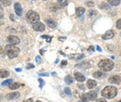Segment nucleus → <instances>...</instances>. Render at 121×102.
<instances>
[{
  "label": "nucleus",
  "instance_id": "nucleus-35",
  "mask_svg": "<svg viewBox=\"0 0 121 102\" xmlns=\"http://www.w3.org/2000/svg\"><path fill=\"white\" fill-rule=\"evenodd\" d=\"M68 64L67 61L66 60H62V63H61V66H66Z\"/></svg>",
  "mask_w": 121,
  "mask_h": 102
},
{
  "label": "nucleus",
  "instance_id": "nucleus-31",
  "mask_svg": "<svg viewBox=\"0 0 121 102\" xmlns=\"http://www.w3.org/2000/svg\"><path fill=\"white\" fill-rule=\"evenodd\" d=\"M34 68V65L32 63H28L27 66H26V69H33Z\"/></svg>",
  "mask_w": 121,
  "mask_h": 102
},
{
  "label": "nucleus",
  "instance_id": "nucleus-45",
  "mask_svg": "<svg viewBox=\"0 0 121 102\" xmlns=\"http://www.w3.org/2000/svg\"><path fill=\"white\" fill-rule=\"evenodd\" d=\"M36 102H42L41 101H36Z\"/></svg>",
  "mask_w": 121,
  "mask_h": 102
},
{
  "label": "nucleus",
  "instance_id": "nucleus-17",
  "mask_svg": "<svg viewBox=\"0 0 121 102\" xmlns=\"http://www.w3.org/2000/svg\"><path fill=\"white\" fill-rule=\"evenodd\" d=\"M47 25H48V27H50V28H54L56 26V22L52 19H49L47 20Z\"/></svg>",
  "mask_w": 121,
  "mask_h": 102
},
{
  "label": "nucleus",
  "instance_id": "nucleus-34",
  "mask_svg": "<svg viewBox=\"0 0 121 102\" xmlns=\"http://www.w3.org/2000/svg\"><path fill=\"white\" fill-rule=\"evenodd\" d=\"M96 102H107V101L105 98H99V99L97 100Z\"/></svg>",
  "mask_w": 121,
  "mask_h": 102
},
{
  "label": "nucleus",
  "instance_id": "nucleus-30",
  "mask_svg": "<svg viewBox=\"0 0 121 102\" xmlns=\"http://www.w3.org/2000/svg\"><path fill=\"white\" fill-rule=\"evenodd\" d=\"M80 98H81V101H84V102H86L87 101V95L86 94H82L81 96H80Z\"/></svg>",
  "mask_w": 121,
  "mask_h": 102
},
{
  "label": "nucleus",
  "instance_id": "nucleus-42",
  "mask_svg": "<svg viewBox=\"0 0 121 102\" xmlns=\"http://www.w3.org/2000/svg\"><path fill=\"white\" fill-rule=\"evenodd\" d=\"M16 71H17V72H21V71H22V69H16Z\"/></svg>",
  "mask_w": 121,
  "mask_h": 102
},
{
  "label": "nucleus",
  "instance_id": "nucleus-46",
  "mask_svg": "<svg viewBox=\"0 0 121 102\" xmlns=\"http://www.w3.org/2000/svg\"><path fill=\"white\" fill-rule=\"evenodd\" d=\"M118 102H121V101H118Z\"/></svg>",
  "mask_w": 121,
  "mask_h": 102
},
{
  "label": "nucleus",
  "instance_id": "nucleus-12",
  "mask_svg": "<svg viewBox=\"0 0 121 102\" xmlns=\"http://www.w3.org/2000/svg\"><path fill=\"white\" fill-rule=\"evenodd\" d=\"M97 97V93L95 91H91V92H89L88 94H87V98L91 100V101H94L95 100Z\"/></svg>",
  "mask_w": 121,
  "mask_h": 102
},
{
  "label": "nucleus",
  "instance_id": "nucleus-26",
  "mask_svg": "<svg viewBox=\"0 0 121 102\" xmlns=\"http://www.w3.org/2000/svg\"><path fill=\"white\" fill-rule=\"evenodd\" d=\"M41 37L43 39H46L47 42H51V41L52 40V37H50L48 35H43V36H41Z\"/></svg>",
  "mask_w": 121,
  "mask_h": 102
},
{
  "label": "nucleus",
  "instance_id": "nucleus-44",
  "mask_svg": "<svg viewBox=\"0 0 121 102\" xmlns=\"http://www.w3.org/2000/svg\"><path fill=\"white\" fill-rule=\"evenodd\" d=\"M78 102H84V101H79Z\"/></svg>",
  "mask_w": 121,
  "mask_h": 102
},
{
  "label": "nucleus",
  "instance_id": "nucleus-43",
  "mask_svg": "<svg viewBox=\"0 0 121 102\" xmlns=\"http://www.w3.org/2000/svg\"><path fill=\"white\" fill-rule=\"evenodd\" d=\"M58 62H59V60H58V59H57V60H56V61L55 63H58Z\"/></svg>",
  "mask_w": 121,
  "mask_h": 102
},
{
  "label": "nucleus",
  "instance_id": "nucleus-16",
  "mask_svg": "<svg viewBox=\"0 0 121 102\" xmlns=\"http://www.w3.org/2000/svg\"><path fill=\"white\" fill-rule=\"evenodd\" d=\"M10 74V72L5 69H0V78H8Z\"/></svg>",
  "mask_w": 121,
  "mask_h": 102
},
{
  "label": "nucleus",
  "instance_id": "nucleus-28",
  "mask_svg": "<svg viewBox=\"0 0 121 102\" xmlns=\"http://www.w3.org/2000/svg\"><path fill=\"white\" fill-rule=\"evenodd\" d=\"M38 80H39V87L42 89V88L43 87V86L45 85V81L42 78H39Z\"/></svg>",
  "mask_w": 121,
  "mask_h": 102
},
{
  "label": "nucleus",
  "instance_id": "nucleus-3",
  "mask_svg": "<svg viewBox=\"0 0 121 102\" xmlns=\"http://www.w3.org/2000/svg\"><path fill=\"white\" fill-rule=\"evenodd\" d=\"M114 64L112 60L106 59V60H102L98 63L99 68L104 72H109L114 68Z\"/></svg>",
  "mask_w": 121,
  "mask_h": 102
},
{
  "label": "nucleus",
  "instance_id": "nucleus-6",
  "mask_svg": "<svg viewBox=\"0 0 121 102\" xmlns=\"http://www.w3.org/2000/svg\"><path fill=\"white\" fill-rule=\"evenodd\" d=\"M33 28L34 31H39V32H42V31H45V25L42 23H34L33 24Z\"/></svg>",
  "mask_w": 121,
  "mask_h": 102
},
{
  "label": "nucleus",
  "instance_id": "nucleus-11",
  "mask_svg": "<svg viewBox=\"0 0 121 102\" xmlns=\"http://www.w3.org/2000/svg\"><path fill=\"white\" fill-rule=\"evenodd\" d=\"M74 78L79 82H83L86 80V78L83 74H82L80 72H74Z\"/></svg>",
  "mask_w": 121,
  "mask_h": 102
},
{
  "label": "nucleus",
  "instance_id": "nucleus-19",
  "mask_svg": "<svg viewBox=\"0 0 121 102\" xmlns=\"http://www.w3.org/2000/svg\"><path fill=\"white\" fill-rule=\"evenodd\" d=\"M21 83H17V82H16V83H11V84H10L9 85V88L10 89H17L18 88H19L21 87Z\"/></svg>",
  "mask_w": 121,
  "mask_h": 102
},
{
  "label": "nucleus",
  "instance_id": "nucleus-24",
  "mask_svg": "<svg viewBox=\"0 0 121 102\" xmlns=\"http://www.w3.org/2000/svg\"><path fill=\"white\" fill-rule=\"evenodd\" d=\"M57 1L61 7H65L68 5V0H57Z\"/></svg>",
  "mask_w": 121,
  "mask_h": 102
},
{
  "label": "nucleus",
  "instance_id": "nucleus-13",
  "mask_svg": "<svg viewBox=\"0 0 121 102\" xmlns=\"http://www.w3.org/2000/svg\"><path fill=\"white\" fill-rule=\"evenodd\" d=\"M68 57H69L70 59H73V60H81L82 58H83L84 55H82V54H72V55H69Z\"/></svg>",
  "mask_w": 121,
  "mask_h": 102
},
{
  "label": "nucleus",
  "instance_id": "nucleus-25",
  "mask_svg": "<svg viewBox=\"0 0 121 102\" xmlns=\"http://www.w3.org/2000/svg\"><path fill=\"white\" fill-rule=\"evenodd\" d=\"M13 82V80L12 79H8V80H6L3 81L2 83V86H7V85H10L11 84V83Z\"/></svg>",
  "mask_w": 121,
  "mask_h": 102
},
{
  "label": "nucleus",
  "instance_id": "nucleus-27",
  "mask_svg": "<svg viewBox=\"0 0 121 102\" xmlns=\"http://www.w3.org/2000/svg\"><path fill=\"white\" fill-rule=\"evenodd\" d=\"M65 93H66V95H68V96H69V97H71L72 94H71V89L68 87L65 88Z\"/></svg>",
  "mask_w": 121,
  "mask_h": 102
},
{
  "label": "nucleus",
  "instance_id": "nucleus-33",
  "mask_svg": "<svg viewBox=\"0 0 121 102\" xmlns=\"http://www.w3.org/2000/svg\"><path fill=\"white\" fill-rule=\"evenodd\" d=\"M36 61L37 63H39L41 62V57L39 56H36Z\"/></svg>",
  "mask_w": 121,
  "mask_h": 102
},
{
  "label": "nucleus",
  "instance_id": "nucleus-10",
  "mask_svg": "<svg viewBox=\"0 0 121 102\" xmlns=\"http://www.w3.org/2000/svg\"><path fill=\"white\" fill-rule=\"evenodd\" d=\"M114 31L112 30H109V31H106V33L102 36V37L103 40H109V39H112L114 37Z\"/></svg>",
  "mask_w": 121,
  "mask_h": 102
},
{
  "label": "nucleus",
  "instance_id": "nucleus-21",
  "mask_svg": "<svg viewBox=\"0 0 121 102\" xmlns=\"http://www.w3.org/2000/svg\"><path fill=\"white\" fill-rule=\"evenodd\" d=\"M73 78L71 76V75H67L65 76V82L67 83V84H71L73 82Z\"/></svg>",
  "mask_w": 121,
  "mask_h": 102
},
{
  "label": "nucleus",
  "instance_id": "nucleus-14",
  "mask_svg": "<svg viewBox=\"0 0 121 102\" xmlns=\"http://www.w3.org/2000/svg\"><path fill=\"white\" fill-rule=\"evenodd\" d=\"M97 86V82L94 80H88L87 82V87L88 89H93Z\"/></svg>",
  "mask_w": 121,
  "mask_h": 102
},
{
  "label": "nucleus",
  "instance_id": "nucleus-40",
  "mask_svg": "<svg viewBox=\"0 0 121 102\" xmlns=\"http://www.w3.org/2000/svg\"><path fill=\"white\" fill-rule=\"evenodd\" d=\"M3 17H4V14H3V13H2L1 11H0V19H2Z\"/></svg>",
  "mask_w": 121,
  "mask_h": 102
},
{
  "label": "nucleus",
  "instance_id": "nucleus-8",
  "mask_svg": "<svg viewBox=\"0 0 121 102\" xmlns=\"http://www.w3.org/2000/svg\"><path fill=\"white\" fill-rule=\"evenodd\" d=\"M20 94L18 92H14V93H8L6 95V98L8 100H15V99H17L18 98H19Z\"/></svg>",
  "mask_w": 121,
  "mask_h": 102
},
{
  "label": "nucleus",
  "instance_id": "nucleus-4",
  "mask_svg": "<svg viewBox=\"0 0 121 102\" xmlns=\"http://www.w3.org/2000/svg\"><path fill=\"white\" fill-rule=\"evenodd\" d=\"M26 18L27 20L30 23H36L39 21V15L37 12L34 11V10H29V11L26 14Z\"/></svg>",
  "mask_w": 121,
  "mask_h": 102
},
{
  "label": "nucleus",
  "instance_id": "nucleus-23",
  "mask_svg": "<svg viewBox=\"0 0 121 102\" xmlns=\"http://www.w3.org/2000/svg\"><path fill=\"white\" fill-rule=\"evenodd\" d=\"M97 14V11L95 10H90L88 11V17H93L94 16H96Z\"/></svg>",
  "mask_w": 121,
  "mask_h": 102
},
{
  "label": "nucleus",
  "instance_id": "nucleus-38",
  "mask_svg": "<svg viewBox=\"0 0 121 102\" xmlns=\"http://www.w3.org/2000/svg\"><path fill=\"white\" fill-rule=\"evenodd\" d=\"M24 102H34V101H33V98H29L28 100H25Z\"/></svg>",
  "mask_w": 121,
  "mask_h": 102
},
{
  "label": "nucleus",
  "instance_id": "nucleus-36",
  "mask_svg": "<svg viewBox=\"0 0 121 102\" xmlns=\"http://www.w3.org/2000/svg\"><path fill=\"white\" fill-rule=\"evenodd\" d=\"M39 76H48L49 74L47 73H40V74H39Z\"/></svg>",
  "mask_w": 121,
  "mask_h": 102
},
{
  "label": "nucleus",
  "instance_id": "nucleus-48",
  "mask_svg": "<svg viewBox=\"0 0 121 102\" xmlns=\"http://www.w3.org/2000/svg\"><path fill=\"white\" fill-rule=\"evenodd\" d=\"M120 35H121V34H120Z\"/></svg>",
  "mask_w": 121,
  "mask_h": 102
},
{
  "label": "nucleus",
  "instance_id": "nucleus-7",
  "mask_svg": "<svg viewBox=\"0 0 121 102\" xmlns=\"http://www.w3.org/2000/svg\"><path fill=\"white\" fill-rule=\"evenodd\" d=\"M108 82L111 83H116V84H119L120 83H121V77L119 75H114L108 78Z\"/></svg>",
  "mask_w": 121,
  "mask_h": 102
},
{
  "label": "nucleus",
  "instance_id": "nucleus-22",
  "mask_svg": "<svg viewBox=\"0 0 121 102\" xmlns=\"http://www.w3.org/2000/svg\"><path fill=\"white\" fill-rule=\"evenodd\" d=\"M0 2L2 3V5H3V6H9V5H10V4H11V1L10 0H0Z\"/></svg>",
  "mask_w": 121,
  "mask_h": 102
},
{
  "label": "nucleus",
  "instance_id": "nucleus-37",
  "mask_svg": "<svg viewBox=\"0 0 121 102\" xmlns=\"http://www.w3.org/2000/svg\"><path fill=\"white\" fill-rule=\"evenodd\" d=\"M88 51H94V47L93 46H89L88 48Z\"/></svg>",
  "mask_w": 121,
  "mask_h": 102
},
{
  "label": "nucleus",
  "instance_id": "nucleus-32",
  "mask_svg": "<svg viewBox=\"0 0 121 102\" xmlns=\"http://www.w3.org/2000/svg\"><path fill=\"white\" fill-rule=\"evenodd\" d=\"M87 5L88 7H94V3L92 1H89L87 2Z\"/></svg>",
  "mask_w": 121,
  "mask_h": 102
},
{
  "label": "nucleus",
  "instance_id": "nucleus-9",
  "mask_svg": "<svg viewBox=\"0 0 121 102\" xmlns=\"http://www.w3.org/2000/svg\"><path fill=\"white\" fill-rule=\"evenodd\" d=\"M14 10H15V12L17 16H21L22 14V6H21V5L19 3H18V2L15 3Z\"/></svg>",
  "mask_w": 121,
  "mask_h": 102
},
{
  "label": "nucleus",
  "instance_id": "nucleus-18",
  "mask_svg": "<svg viewBox=\"0 0 121 102\" xmlns=\"http://www.w3.org/2000/svg\"><path fill=\"white\" fill-rule=\"evenodd\" d=\"M105 74L103 72H99V71H97V72H95L94 74H93V77L95 78H98V79H100L103 77H105Z\"/></svg>",
  "mask_w": 121,
  "mask_h": 102
},
{
  "label": "nucleus",
  "instance_id": "nucleus-5",
  "mask_svg": "<svg viewBox=\"0 0 121 102\" xmlns=\"http://www.w3.org/2000/svg\"><path fill=\"white\" fill-rule=\"evenodd\" d=\"M7 41L8 43H10V45H18L20 43V40L18 37L14 36V35H9L7 38Z\"/></svg>",
  "mask_w": 121,
  "mask_h": 102
},
{
  "label": "nucleus",
  "instance_id": "nucleus-29",
  "mask_svg": "<svg viewBox=\"0 0 121 102\" xmlns=\"http://www.w3.org/2000/svg\"><path fill=\"white\" fill-rule=\"evenodd\" d=\"M116 27L118 29H121V19H118L116 23Z\"/></svg>",
  "mask_w": 121,
  "mask_h": 102
},
{
  "label": "nucleus",
  "instance_id": "nucleus-1",
  "mask_svg": "<svg viewBox=\"0 0 121 102\" xmlns=\"http://www.w3.org/2000/svg\"><path fill=\"white\" fill-rule=\"evenodd\" d=\"M102 96L108 99L114 98L117 94V89L116 87H112V86H108V87H105L102 91Z\"/></svg>",
  "mask_w": 121,
  "mask_h": 102
},
{
  "label": "nucleus",
  "instance_id": "nucleus-39",
  "mask_svg": "<svg viewBox=\"0 0 121 102\" xmlns=\"http://www.w3.org/2000/svg\"><path fill=\"white\" fill-rule=\"evenodd\" d=\"M66 40V37H63V38H62V37H59V40L60 41H64Z\"/></svg>",
  "mask_w": 121,
  "mask_h": 102
},
{
  "label": "nucleus",
  "instance_id": "nucleus-2",
  "mask_svg": "<svg viewBox=\"0 0 121 102\" xmlns=\"http://www.w3.org/2000/svg\"><path fill=\"white\" fill-rule=\"evenodd\" d=\"M19 49L13 45H7L5 46V52L9 58L13 59L17 57L19 54Z\"/></svg>",
  "mask_w": 121,
  "mask_h": 102
},
{
  "label": "nucleus",
  "instance_id": "nucleus-15",
  "mask_svg": "<svg viewBox=\"0 0 121 102\" xmlns=\"http://www.w3.org/2000/svg\"><path fill=\"white\" fill-rule=\"evenodd\" d=\"M85 11H86V9L84 8L79 7L76 9V15L77 16V17H81V16H82L84 14Z\"/></svg>",
  "mask_w": 121,
  "mask_h": 102
},
{
  "label": "nucleus",
  "instance_id": "nucleus-41",
  "mask_svg": "<svg viewBox=\"0 0 121 102\" xmlns=\"http://www.w3.org/2000/svg\"><path fill=\"white\" fill-rule=\"evenodd\" d=\"M97 49L99 51H102V49H100V47H99V46H97Z\"/></svg>",
  "mask_w": 121,
  "mask_h": 102
},
{
  "label": "nucleus",
  "instance_id": "nucleus-47",
  "mask_svg": "<svg viewBox=\"0 0 121 102\" xmlns=\"http://www.w3.org/2000/svg\"><path fill=\"white\" fill-rule=\"evenodd\" d=\"M43 1H46V0H43Z\"/></svg>",
  "mask_w": 121,
  "mask_h": 102
},
{
  "label": "nucleus",
  "instance_id": "nucleus-20",
  "mask_svg": "<svg viewBox=\"0 0 121 102\" xmlns=\"http://www.w3.org/2000/svg\"><path fill=\"white\" fill-rule=\"evenodd\" d=\"M107 1L112 6H117L120 4V0H107Z\"/></svg>",
  "mask_w": 121,
  "mask_h": 102
}]
</instances>
